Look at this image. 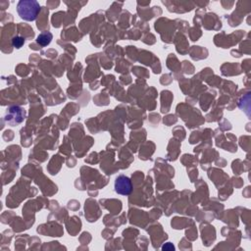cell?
I'll list each match as a JSON object with an SVG mask.
<instances>
[{"instance_id":"277c9868","label":"cell","mask_w":251,"mask_h":251,"mask_svg":"<svg viewBox=\"0 0 251 251\" xmlns=\"http://www.w3.org/2000/svg\"><path fill=\"white\" fill-rule=\"evenodd\" d=\"M51 39H52V34L50 32H42L40 33L38 36H37V39H36V42L38 44H40L41 46H46L48 45L50 42H51Z\"/></svg>"},{"instance_id":"6da1fadb","label":"cell","mask_w":251,"mask_h":251,"mask_svg":"<svg viewBox=\"0 0 251 251\" xmlns=\"http://www.w3.org/2000/svg\"><path fill=\"white\" fill-rule=\"evenodd\" d=\"M40 11V6L34 0H21L17 5V12L21 19L27 22H32L36 19Z\"/></svg>"},{"instance_id":"3957f363","label":"cell","mask_w":251,"mask_h":251,"mask_svg":"<svg viewBox=\"0 0 251 251\" xmlns=\"http://www.w3.org/2000/svg\"><path fill=\"white\" fill-rule=\"evenodd\" d=\"M114 187H115V191L121 195H128L132 191V184H131L130 178L124 175L119 176L115 179Z\"/></svg>"},{"instance_id":"5b68a950","label":"cell","mask_w":251,"mask_h":251,"mask_svg":"<svg viewBox=\"0 0 251 251\" xmlns=\"http://www.w3.org/2000/svg\"><path fill=\"white\" fill-rule=\"evenodd\" d=\"M24 43H25V38H23V37L17 36L12 39V44L15 48H21Z\"/></svg>"},{"instance_id":"7a4b0ae2","label":"cell","mask_w":251,"mask_h":251,"mask_svg":"<svg viewBox=\"0 0 251 251\" xmlns=\"http://www.w3.org/2000/svg\"><path fill=\"white\" fill-rule=\"evenodd\" d=\"M25 117V112L23 108L18 106H12L9 109H7V112L5 114L4 120L7 124L14 126L19 124H21Z\"/></svg>"}]
</instances>
